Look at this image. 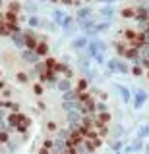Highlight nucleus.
Returning <instances> with one entry per match:
<instances>
[{"instance_id":"f257e3e1","label":"nucleus","mask_w":149,"mask_h":154,"mask_svg":"<svg viewBox=\"0 0 149 154\" xmlns=\"http://www.w3.org/2000/svg\"><path fill=\"white\" fill-rule=\"evenodd\" d=\"M147 100H149L147 91H143V89L132 91V106H134V110H141L143 106H145Z\"/></svg>"},{"instance_id":"f03ea898","label":"nucleus","mask_w":149,"mask_h":154,"mask_svg":"<svg viewBox=\"0 0 149 154\" xmlns=\"http://www.w3.org/2000/svg\"><path fill=\"white\" fill-rule=\"evenodd\" d=\"M87 45H89V38L85 35H78V37H74L70 41V46H72L74 52H83L85 48H87Z\"/></svg>"},{"instance_id":"7ed1b4c3","label":"nucleus","mask_w":149,"mask_h":154,"mask_svg":"<svg viewBox=\"0 0 149 154\" xmlns=\"http://www.w3.org/2000/svg\"><path fill=\"white\" fill-rule=\"evenodd\" d=\"M112 87L118 91V94H120V98H122L124 104H132V91H130L128 87H124V85H120V83H114Z\"/></svg>"},{"instance_id":"20e7f679","label":"nucleus","mask_w":149,"mask_h":154,"mask_svg":"<svg viewBox=\"0 0 149 154\" xmlns=\"http://www.w3.org/2000/svg\"><path fill=\"white\" fill-rule=\"evenodd\" d=\"M21 60L25 62V64H31V66H35V64H39L41 62V58H39V54H37L35 50H21Z\"/></svg>"},{"instance_id":"39448f33","label":"nucleus","mask_w":149,"mask_h":154,"mask_svg":"<svg viewBox=\"0 0 149 154\" xmlns=\"http://www.w3.org/2000/svg\"><path fill=\"white\" fill-rule=\"evenodd\" d=\"M76 21H85V19H91L93 17V8L91 6H81L78 8V12H76Z\"/></svg>"},{"instance_id":"423d86ee","label":"nucleus","mask_w":149,"mask_h":154,"mask_svg":"<svg viewBox=\"0 0 149 154\" xmlns=\"http://www.w3.org/2000/svg\"><path fill=\"white\" fill-rule=\"evenodd\" d=\"M12 42H14V46L18 48V50H25V37H23V31H14L12 35Z\"/></svg>"},{"instance_id":"0eeeda50","label":"nucleus","mask_w":149,"mask_h":154,"mask_svg":"<svg viewBox=\"0 0 149 154\" xmlns=\"http://www.w3.org/2000/svg\"><path fill=\"white\" fill-rule=\"evenodd\" d=\"M114 14H116V8H114V6H105V4H103V6L99 8V16L103 19H107V21H112Z\"/></svg>"},{"instance_id":"6e6552de","label":"nucleus","mask_w":149,"mask_h":154,"mask_svg":"<svg viewBox=\"0 0 149 154\" xmlns=\"http://www.w3.org/2000/svg\"><path fill=\"white\" fill-rule=\"evenodd\" d=\"M56 89H58L60 93H66V91L74 89V83H72V79H68V77H60L58 83H56Z\"/></svg>"},{"instance_id":"1a4fd4ad","label":"nucleus","mask_w":149,"mask_h":154,"mask_svg":"<svg viewBox=\"0 0 149 154\" xmlns=\"http://www.w3.org/2000/svg\"><path fill=\"white\" fill-rule=\"evenodd\" d=\"M128 144V141H124V139H114V141L109 143V150L110 152H122V148Z\"/></svg>"},{"instance_id":"9d476101","label":"nucleus","mask_w":149,"mask_h":154,"mask_svg":"<svg viewBox=\"0 0 149 154\" xmlns=\"http://www.w3.org/2000/svg\"><path fill=\"white\" fill-rule=\"evenodd\" d=\"M112 29V21H107V19H103V21H97L95 23V33L101 35V33H107Z\"/></svg>"},{"instance_id":"9b49d317","label":"nucleus","mask_w":149,"mask_h":154,"mask_svg":"<svg viewBox=\"0 0 149 154\" xmlns=\"http://www.w3.org/2000/svg\"><path fill=\"white\" fill-rule=\"evenodd\" d=\"M116 73H120V75L130 73V64L126 60H122V58H116Z\"/></svg>"},{"instance_id":"f8f14e48","label":"nucleus","mask_w":149,"mask_h":154,"mask_svg":"<svg viewBox=\"0 0 149 154\" xmlns=\"http://www.w3.org/2000/svg\"><path fill=\"white\" fill-rule=\"evenodd\" d=\"M49 42L47 41H39V45H37V48H35V52L39 54V58H47L49 56Z\"/></svg>"},{"instance_id":"ddd939ff","label":"nucleus","mask_w":149,"mask_h":154,"mask_svg":"<svg viewBox=\"0 0 149 154\" xmlns=\"http://www.w3.org/2000/svg\"><path fill=\"white\" fill-rule=\"evenodd\" d=\"M130 146H132V150H134V154H141L143 152V146H145V141L143 139H134L132 143H130Z\"/></svg>"},{"instance_id":"4468645a","label":"nucleus","mask_w":149,"mask_h":154,"mask_svg":"<svg viewBox=\"0 0 149 154\" xmlns=\"http://www.w3.org/2000/svg\"><path fill=\"white\" fill-rule=\"evenodd\" d=\"M78 96H79V93L76 89L66 91V93H62V102H76V100H78Z\"/></svg>"},{"instance_id":"2eb2a0df","label":"nucleus","mask_w":149,"mask_h":154,"mask_svg":"<svg viewBox=\"0 0 149 154\" xmlns=\"http://www.w3.org/2000/svg\"><path fill=\"white\" fill-rule=\"evenodd\" d=\"M89 87H91L89 81L85 79V77H79V79H78V85H76L74 89L78 91V93H87V91H89Z\"/></svg>"},{"instance_id":"dca6fc26","label":"nucleus","mask_w":149,"mask_h":154,"mask_svg":"<svg viewBox=\"0 0 149 154\" xmlns=\"http://www.w3.org/2000/svg\"><path fill=\"white\" fill-rule=\"evenodd\" d=\"M50 16H52V21H54L56 25H60V21H62V19H64L66 12H64V10H62V8H54V10H52V14H50Z\"/></svg>"},{"instance_id":"f3484780","label":"nucleus","mask_w":149,"mask_h":154,"mask_svg":"<svg viewBox=\"0 0 149 154\" xmlns=\"http://www.w3.org/2000/svg\"><path fill=\"white\" fill-rule=\"evenodd\" d=\"M124 135H126V129H124L120 123H118V125H114V127L110 129V137H112V139H122Z\"/></svg>"},{"instance_id":"a211bd4d","label":"nucleus","mask_w":149,"mask_h":154,"mask_svg":"<svg viewBox=\"0 0 149 154\" xmlns=\"http://www.w3.org/2000/svg\"><path fill=\"white\" fill-rule=\"evenodd\" d=\"M110 119H112L110 112H101V114H95V122H99V123L109 125V123H110Z\"/></svg>"},{"instance_id":"6ab92c4d","label":"nucleus","mask_w":149,"mask_h":154,"mask_svg":"<svg viewBox=\"0 0 149 154\" xmlns=\"http://www.w3.org/2000/svg\"><path fill=\"white\" fill-rule=\"evenodd\" d=\"M136 137L138 139H149V123H143V125H139V129H138V133H136Z\"/></svg>"},{"instance_id":"aec40b11","label":"nucleus","mask_w":149,"mask_h":154,"mask_svg":"<svg viewBox=\"0 0 149 154\" xmlns=\"http://www.w3.org/2000/svg\"><path fill=\"white\" fill-rule=\"evenodd\" d=\"M23 10L27 12V16H35V14L39 12V6H37L35 2H31V0H29V2H25V4H23Z\"/></svg>"},{"instance_id":"412c9836","label":"nucleus","mask_w":149,"mask_h":154,"mask_svg":"<svg viewBox=\"0 0 149 154\" xmlns=\"http://www.w3.org/2000/svg\"><path fill=\"white\" fill-rule=\"evenodd\" d=\"M120 16H122L124 19H134V17H136V8H132V6H126V8H122Z\"/></svg>"},{"instance_id":"4be33fe9","label":"nucleus","mask_w":149,"mask_h":154,"mask_svg":"<svg viewBox=\"0 0 149 154\" xmlns=\"http://www.w3.org/2000/svg\"><path fill=\"white\" fill-rule=\"evenodd\" d=\"M27 25H29L31 29H37V27H41V17L37 16H27Z\"/></svg>"},{"instance_id":"5701e85b","label":"nucleus","mask_w":149,"mask_h":154,"mask_svg":"<svg viewBox=\"0 0 149 154\" xmlns=\"http://www.w3.org/2000/svg\"><path fill=\"white\" fill-rule=\"evenodd\" d=\"M70 135H72L70 127H58V131H56V137H58V139H64V141H68Z\"/></svg>"},{"instance_id":"b1692460","label":"nucleus","mask_w":149,"mask_h":154,"mask_svg":"<svg viewBox=\"0 0 149 154\" xmlns=\"http://www.w3.org/2000/svg\"><path fill=\"white\" fill-rule=\"evenodd\" d=\"M41 27H45L47 31H50V33H54L56 29H58V25H56L54 21H47V19H41Z\"/></svg>"},{"instance_id":"393cba45","label":"nucleus","mask_w":149,"mask_h":154,"mask_svg":"<svg viewBox=\"0 0 149 154\" xmlns=\"http://www.w3.org/2000/svg\"><path fill=\"white\" fill-rule=\"evenodd\" d=\"M95 112L101 114V112H109V104L103 102V100H95Z\"/></svg>"},{"instance_id":"a878e982","label":"nucleus","mask_w":149,"mask_h":154,"mask_svg":"<svg viewBox=\"0 0 149 154\" xmlns=\"http://www.w3.org/2000/svg\"><path fill=\"white\" fill-rule=\"evenodd\" d=\"M114 48H116V54L122 58V56H124V52H126V48H128V45H126L124 41H122V42L118 41V42H114Z\"/></svg>"},{"instance_id":"bb28decb","label":"nucleus","mask_w":149,"mask_h":154,"mask_svg":"<svg viewBox=\"0 0 149 154\" xmlns=\"http://www.w3.org/2000/svg\"><path fill=\"white\" fill-rule=\"evenodd\" d=\"M130 73L134 77H141L143 75V67L141 66H130Z\"/></svg>"},{"instance_id":"cd10ccee","label":"nucleus","mask_w":149,"mask_h":154,"mask_svg":"<svg viewBox=\"0 0 149 154\" xmlns=\"http://www.w3.org/2000/svg\"><path fill=\"white\" fill-rule=\"evenodd\" d=\"M20 10H21V4H20V2H16V0H14V2H10V12H12V14H20Z\"/></svg>"},{"instance_id":"c85d7f7f","label":"nucleus","mask_w":149,"mask_h":154,"mask_svg":"<svg viewBox=\"0 0 149 154\" xmlns=\"http://www.w3.org/2000/svg\"><path fill=\"white\" fill-rule=\"evenodd\" d=\"M93 62H95V64H97V66H105V64H107V56H105L103 52H101V54H99L97 58H95Z\"/></svg>"},{"instance_id":"c756f323","label":"nucleus","mask_w":149,"mask_h":154,"mask_svg":"<svg viewBox=\"0 0 149 154\" xmlns=\"http://www.w3.org/2000/svg\"><path fill=\"white\" fill-rule=\"evenodd\" d=\"M8 131H0V144H6L8 141H10V137H8Z\"/></svg>"},{"instance_id":"7c9ffc66","label":"nucleus","mask_w":149,"mask_h":154,"mask_svg":"<svg viewBox=\"0 0 149 154\" xmlns=\"http://www.w3.org/2000/svg\"><path fill=\"white\" fill-rule=\"evenodd\" d=\"M16 79L20 81V83H27V81H29V75H27V73H21V71H20V73L16 75Z\"/></svg>"},{"instance_id":"2f4dec72","label":"nucleus","mask_w":149,"mask_h":154,"mask_svg":"<svg viewBox=\"0 0 149 154\" xmlns=\"http://www.w3.org/2000/svg\"><path fill=\"white\" fill-rule=\"evenodd\" d=\"M47 131H50V133H56V131H58V125H56L54 122H49V123H47Z\"/></svg>"},{"instance_id":"473e14b6","label":"nucleus","mask_w":149,"mask_h":154,"mask_svg":"<svg viewBox=\"0 0 149 154\" xmlns=\"http://www.w3.org/2000/svg\"><path fill=\"white\" fill-rule=\"evenodd\" d=\"M33 91H35V94H37V96H41L45 89H43V85H41V83H35V85H33Z\"/></svg>"},{"instance_id":"72a5a7b5","label":"nucleus","mask_w":149,"mask_h":154,"mask_svg":"<svg viewBox=\"0 0 149 154\" xmlns=\"http://www.w3.org/2000/svg\"><path fill=\"white\" fill-rule=\"evenodd\" d=\"M99 2H101V4H105V6H114L118 0H99Z\"/></svg>"},{"instance_id":"f704fd0d","label":"nucleus","mask_w":149,"mask_h":154,"mask_svg":"<svg viewBox=\"0 0 149 154\" xmlns=\"http://www.w3.org/2000/svg\"><path fill=\"white\" fill-rule=\"evenodd\" d=\"M62 6H74V0H58Z\"/></svg>"},{"instance_id":"c9c22d12","label":"nucleus","mask_w":149,"mask_h":154,"mask_svg":"<svg viewBox=\"0 0 149 154\" xmlns=\"http://www.w3.org/2000/svg\"><path fill=\"white\" fill-rule=\"evenodd\" d=\"M0 89H4V81H0Z\"/></svg>"},{"instance_id":"e433bc0d","label":"nucleus","mask_w":149,"mask_h":154,"mask_svg":"<svg viewBox=\"0 0 149 154\" xmlns=\"http://www.w3.org/2000/svg\"><path fill=\"white\" fill-rule=\"evenodd\" d=\"M81 2H87L89 4V2H93V0H81Z\"/></svg>"},{"instance_id":"4c0bfd02","label":"nucleus","mask_w":149,"mask_h":154,"mask_svg":"<svg viewBox=\"0 0 149 154\" xmlns=\"http://www.w3.org/2000/svg\"><path fill=\"white\" fill-rule=\"evenodd\" d=\"M2 4H4V2H2V0H0V8H2Z\"/></svg>"},{"instance_id":"58836bf2","label":"nucleus","mask_w":149,"mask_h":154,"mask_svg":"<svg viewBox=\"0 0 149 154\" xmlns=\"http://www.w3.org/2000/svg\"><path fill=\"white\" fill-rule=\"evenodd\" d=\"M74 2H79V0H74Z\"/></svg>"},{"instance_id":"ea45409f","label":"nucleus","mask_w":149,"mask_h":154,"mask_svg":"<svg viewBox=\"0 0 149 154\" xmlns=\"http://www.w3.org/2000/svg\"><path fill=\"white\" fill-rule=\"evenodd\" d=\"M147 2H149V0H147Z\"/></svg>"}]
</instances>
